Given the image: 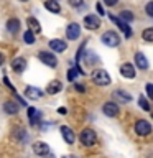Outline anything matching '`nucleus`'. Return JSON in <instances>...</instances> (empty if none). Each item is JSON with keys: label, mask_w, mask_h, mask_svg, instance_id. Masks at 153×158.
<instances>
[{"label": "nucleus", "mask_w": 153, "mask_h": 158, "mask_svg": "<svg viewBox=\"0 0 153 158\" xmlns=\"http://www.w3.org/2000/svg\"><path fill=\"white\" fill-rule=\"evenodd\" d=\"M79 140H81L82 145L92 147L97 140V135H96V132H94L92 128H84V130L81 132V135H79Z\"/></svg>", "instance_id": "obj_1"}, {"label": "nucleus", "mask_w": 153, "mask_h": 158, "mask_svg": "<svg viewBox=\"0 0 153 158\" xmlns=\"http://www.w3.org/2000/svg\"><path fill=\"white\" fill-rule=\"evenodd\" d=\"M102 43L105 44V46H110V48H115L118 46V43H120V38H118V35L115 31H112V30H109V31H105L101 36Z\"/></svg>", "instance_id": "obj_2"}, {"label": "nucleus", "mask_w": 153, "mask_h": 158, "mask_svg": "<svg viewBox=\"0 0 153 158\" xmlns=\"http://www.w3.org/2000/svg\"><path fill=\"white\" fill-rule=\"evenodd\" d=\"M92 81L97 84V86H107V84H110V76L107 74V71H104V69H97V71L92 73Z\"/></svg>", "instance_id": "obj_3"}, {"label": "nucleus", "mask_w": 153, "mask_h": 158, "mask_svg": "<svg viewBox=\"0 0 153 158\" xmlns=\"http://www.w3.org/2000/svg\"><path fill=\"white\" fill-rule=\"evenodd\" d=\"M38 58L41 59V61L46 64V66H49V68H56V64H58V59H56V56H54L53 53L39 51V53H38Z\"/></svg>", "instance_id": "obj_4"}, {"label": "nucleus", "mask_w": 153, "mask_h": 158, "mask_svg": "<svg viewBox=\"0 0 153 158\" xmlns=\"http://www.w3.org/2000/svg\"><path fill=\"white\" fill-rule=\"evenodd\" d=\"M84 27L87 30H97L101 27V18H99L97 15H87V17L84 18Z\"/></svg>", "instance_id": "obj_5"}, {"label": "nucleus", "mask_w": 153, "mask_h": 158, "mask_svg": "<svg viewBox=\"0 0 153 158\" xmlns=\"http://www.w3.org/2000/svg\"><path fill=\"white\" fill-rule=\"evenodd\" d=\"M110 20H112V22L115 23L117 27L123 31L125 38H130V36H132V30H130V27H128V23H127V22H123L122 18H117V17H110Z\"/></svg>", "instance_id": "obj_6"}, {"label": "nucleus", "mask_w": 153, "mask_h": 158, "mask_svg": "<svg viewBox=\"0 0 153 158\" xmlns=\"http://www.w3.org/2000/svg\"><path fill=\"white\" fill-rule=\"evenodd\" d=\"M135 132L138 133V135H148V133L151 132L150 122H147V120H138V122L135 123Z\"/></svg>", "instance_id": "obj_7"}, {"label": "nucleus", "mask_w": 153, "mask_h": 158, "mask_svg": "<svg viewBox=\"0 0 153 158\" xmlns=\"http://www.w3.org/2000/svg\"><path fill=\"white\" fill-rule=\"evenodd\" d=\"M79 35H81V27H79L77 23L68 25V28H66V36H68V40H77Z\"/></svg>", "instance_id": "obj_8"}, {"label": "nucleus", "mask_w": 153, "mask_h": 158, "mask_svg": "<svg viewBox=\"0 0 153 158\" xmlns=\"http://www.w3.org/2000/svg\"><path fill=\"white\" fill-rule=\"evenodd\" d=\"M102 110L107 117H117L118 115V106L115 102H105L102 107Z\"/></svg>", "instance_id": "obj_9"}, {"label": "nucleus", "mask_w": 153, "mask_h": 158, "mask_svg": "<svg viewBox=\"0 0 153 158\" xmlns=\"http://www.w3.org/2000/svg\"><path fill=\"white\" fill-rule=\"evenodd\" d=\"M120 74L123 77H127V79L135 77V66H132L130 63H123L120 66Z\"/></svg>", "instance_id": "obj_10"}, {"label": "nucleus", "mask_w": 153, "mask_h": 158, "mask_svg": "<svg viewBox=\"0 0 153 158\" xmlns=\"http://www.w3.org/2000/svg\"><path fill=\"white\" fill-rule=\"evenodd\" d=\"M61 133H63V137H64V142L69 143V145H72L74 140H76V137H74V132L71 130V128L66 127V125H63L61 127Z\"/></svg>", "instance_id": "obj_11"}, {"label": "nucleus", "mask_w": 153, "mask_h": 158, "mask_svg": "<svg viewBox=\"0 0 153 158\" xmlns=\"http://www.w3.org/2000/svg\"><path fill=\"white\" fill-rule=\"evenodd\" d=\"M25 94H27V97L33 99V101H38V99H41V96H43V92L39 91L38 87H31V86H28L25 89Z\"/></svg>", "instance_id": "obj_12"}, {"label": "nucleus", "mask_w": 153, "mask_h": 158, "mask_svg": "<svg viewBox=\"0 0 153 158\" xmlns=\"http://www.w3.org/2000/svg\"><path fill=\"white\" fill-rule=\"evenodd\" d=\"M33 152L36 153V155H46V153H49V147L46 145L44 142H36L33 143Z\"/></svg>", "instance_id": "obj_13"}, {"label": "nucleus", "mask_w": 153, "mask_h": 158, "mask_svg": "<svg viewBox=\"0 0 153 158\" xmlns=\"http://www.w3.org/2000/svg\"><path fill=\"white\" fill-rule=\"evenodd\" d=\"M25 68H27V61L23 58H15L12 61V69L15 73H23Z\"/></svg>", "instance_id": "obj_14"}, {"label": "nucleus", "mask_w": 153, "mask_h": 158, "mask_svg": "<svg viewBox=\"0 0 153 158\" xmlns=\"http://www.w3.org/2000/svg\"><path fill=\"white\" fill-rule=\"evenodd\" d=\"M28 117H30V123H31V125H39L41 115H39V112L35 107H28Z\"/></svg>", "instance_id": "obj_15"}, {"label": "nucleus", "mask_w": 153, "mask_h": 158, "mask_svg": "<svg viewBox=\"0 0 153 158\" xmlns=\"http://www.w3.org/2000/svg\"><path fill=\"white\" fill-rule=\"evenodd\" d=\"M49 48L56 53H63L64 49H66V43H64L63 40H51V41H49Z\"/></svg>", "instance_id": "obj_16"}, {"label": "nucleus", "mask_w": 153, "mask_h": 158, "mask_svg": "<svg viewBox=\"0 0 153 158\" xmlns=\"http://www.w3.org/2000/svg\"><path fill=\"white\" fill-rule=\"evenodd\" d=\"M135 64H137L138 69H147L148 68V61H147L145 54H143V53H137L135 54Z\"/></svg>", "instance_id": "obj_17"}, {"label": "nucleus", "mask_w": 153, "mask_h": 158, "mask_svg": "<svg viewBox=\"0 0 153 158\" xmlns=\"http://www.w3.org/2000/svg\"><path fill=\"white\" fill-rule=\"evenodd\" d=\"M44 7H46V10H49V12H53V13L61 12V5L58 3V0H46V2H44Z\"/></svg>", "instance_id": "obj_18"}, {"label": "nucleus", "mask_w": 153, "mask_h": 158, "mask_svg": "<svg viewBox=\"0 0 153 158\" xmlns=\"http://www.w3.org/2000/svg\"><path fill=\"white\" fill-rule=\"evenodd\" d=\"M3 110L7 114H10V115H13V114L18 112V104L13 102V101H7L3 104Z\"/></svg>", "instance_id": "obj_19"}, {"label": "nucleus", "mask_w": 153, "mask_h": 158, "mask_svg": "<svg viewBox=\"0 0 153 158\" xmlns=\"http://www.w3.org/2000/svg\"><path fill=\"white\" fill-rule=\"evenodd\" d=\"M61 89H63V84L59 81H51L48 84V87H46V92L48 94H58Z\"/></svg>", "instance_id": "obj_20"}, {"label": "nucleus", "mask_w": 153, "mask_h": 158, "mask_svg": "<svg viewBox=\"0 0 153 158\" xmlns=\"http://www.w3.org/2000/svg\"><path fill=\"white\" fill-rule=\"evenodd\" d=\"M7 28H8L10 33H17L20 30V20L18 18H10L7 22Z\"/></svg>", "instance_id": "obj_21"}, {"label": "nucleus", "mask_w": 153, "mask_h": 158, "mask_svg": "<svg viewBox=\"0 0 153 158\" xmlns=\"http://www.w3.org/2000/svg\"><path fill=\"white\" fill-rule=\"evenodd\" d=\"M27 23H28V27H30V30H31L33 33H39V31H41V27H39V23H38L36 18L30 17V18L27 20Z\"/></svg>", "instance_id": "obj_22"}, {"label": "nucleus", "mask_w": 153, "mask_h": 158, "mask_svg": "<svg viewBox=\"0 0 153 158\" xmlns=\"http://www.w3.org/2000/svg\"><path fill=\"white\" fill-rule=\"evenodd\" d=\"M114 97L118 99V101H122V102H130L132 101V97L128 96L127 92H123V91H115L114 92Z\"/></svg>", "instance_id": "obj_23"}, {"label": "nucleus", "mask_w": 153, "mask_h": 158, "mask_svg": "<svg viewBox=\"0 0 153 158\" xmlns=\"http://www.w3.org/2000/svg\"><path fill=\"white\" fill-rule=\"evenodd\" d=\"M23 40H25V43L27 44H33L36 40H35V33L31 31V30H28V31H25V35H23Z\"/></svg>", "instance_id": "obj_24"}, {"label": "nucleus", "mask_w": 153, "mask_h": 158, "mask_svg": "<svg viewBox=\"0 0 153 158\" xmlns=\"http://www.w3.org/2000/svg\"><path fill=\"white\" fill-rule=\"evenodd\" d=\"M120 18L123 20V22H132V20H133V13L130 12V10H122V12H120Z\"/></svg>", "instance_id": "obj_25"}, {"label": "nucleus", "mask_w": 153, "mask_h": 158, "mask_svg": "<svg viewBox=\"0 0 153 158\" xmlns=\"http://www.w3.org/2000/svg\"><path fill=\"white\" fill-rule=\"evenodd\" d=\"M142 38L145 40V41H153V28H147V30H143Z\"/></svg>", "instance_id": "obj_26"}, {"label": "nucleus", "mask_w": 153, "mask_h": 158, "mask_svg": "<svg viewBox=\"0 0 153 158\" xmlns=\"http://www.w3.org/2000/svg\"><path fill=\"white\" fill-rule=\"evenodd\" d=\"M77 73H79V69H77L76 66H72V68L68 71V79H69V81H74V79H76V76H77Z\"/></svg>", "instance_id": "obj_27"}, {"label": "nucleus", "mask_w": 153, "mask_h": 158, "mask_svg": "<svg viewBox=\"0 0 153 158\" xmlns=\"http://www.w3.org/2000/svg\"><path fill=\"white\" fill-rule=\"evenodd\" d=\"M138 102H140V107L143 109V110H147V112H150V104H148V101H147V99L145 97H140V99H138Z\"/></svg>", "instance_id": "obj_28"}, {"label": "nucleus", "mask_w": 153, "mask_h": 158, "mask_svg": "<svg viewBox=\"0 0 153 158\" xmlns=\"http://www.w3.org/2000/svg\"><path fill=\"white\" fill-rule=\"evenodd\" d=\"M145 12L150 15V17H153V2H148V3L145 5Z\"/></svg>", "instance_id": "obj_29"}, {"label": "nucleus", "mask_w": 153, "mask_h": 158, "mask_svg": "<svg viewBox=\"0 0 153 158\" xmlns=\"http://www.w3.org/2000/svg\"><path fill=\"white\" fill-rule=\"evenodd\" d=\"M147 94L150 99H153V84H147Z\"/></svg>", "instance_id": "obj_30"}, {"label": "nucleus", "mask_w": 153, "mask_h": 158, "mask_svg": "<svg viewBox=\"0 0 153 158\" xmlns=\"http://www.w3.org/2000/svg\"><path fill=\"white\" fill-rule=\"evenodd\" d=\"M69 3H71L72 7H81V5H82V0H69Z\"/></svg>", "instance_id": "obj_31"}, {"label": "nucleus", "mask_w": 153, "mask_h": 158, "mask_svg": "<svg viewBox=\"0 0 153 158\" xmlns=\"http://www.w3.org/2000/svg\"><path fill=\"white\" fill-rule=\"evenodd\" d=\"M118 0H104V3L109 5V7H114V5H117Z\"/></svg>", "instance_id": "obj_32"}, {"label": "nucleus", "mask_w": 153, "mask_h": 158, "mask_svg": "<svg viewBox=\"0 0 153 158\" xmlns=\"http://www.w3.org/2000/svg\"><path fill=\"white\" fill-rule=\"evenodd\" d=\"M3 82H5V86H7V87H10V89L13 91V86H12V82L8 81V77H7V76H3Z\"/></svg>", "instance_id": "obj_33"}, {"label": "nucleus", "mask_w": 153, "mask_h": 158, "mask_svg": "<svg viewBox=\"0 0 153 158\" xmlns=\"http://www.w3.org/2000/svg\"><path fill=\"white\" fill-rule=\"evenodd\" d=\"M96 10L99 12V15H104V8H102V5H101V3H97V5H96Z\"/></svg>", "instance_id": "obj_34"}, {"label": "nucleus", "mask_w": 153, "mask_h": 158, "mask_svg": "<svg viewBox=\"0 0 153 158\" xmlns=\"http://www.w3.org/2000/svg\"><path fill=\"white\" fill-rule=\"evenodd\" d=\"M76 91H79V92H84V91H86V87H84L82 84H76Z\"/></svg>", "instance_id": "obj_35"}, {"label": "nucleus", "mask_w": 153, "mask_h": 158, "mask_svg": "<svg viewBox=\"0 0 153 158\" xmlns=\"http://www.w3.org/2000/svg\"><path fill=\"white\" fill-rule=\"evenodd\" d=\"M3 59H5V58H3V54L0 53V66H2V64H3Z\"/></svg>", "instance_id": "obj_36"}, {"label": "nucleus", "mask_w": 153, "mask_h": 158, "mask_svg": "<svg viewBox=\"0 0 153 158\" xmlns=\"http://www.w3.org/2000/svg\"><path fill=\"white\" fill-rule=\"evenodd\" d=\"M63 158H74V156H68V155H66V156H63Z\"/></svg>", "instance_id": "obj_37"}, {"label": "nucleus", "mask_w": 153, "mask_h": 158, "mask_svg": "<svg viewBox=\"0 0 153 158\" xmlns=\"http://www.w3.org/2000/svg\"><path fill=\"white\" fill-rule=\"evenodd\" d=\"M22 2H27V0H22Z\"/></svg>", "instance_id": "obj_38"}]
</instances>
